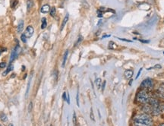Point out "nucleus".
Listing matches in <instances>:
<instances>
[{
	"mask_svg": "<svg viewBox=\"0 0 164 126\" xmlns=\"http://www.w3.org/2000/svg\"><path fill=\"white\" fill-rule=\"evenodd\" d=\"M153 119L148 114L143 113L137 115L134 118V125L135 126H153Z\"/></svg>",
	"mask_w": 164,
	"mask_h": 126,
	"instance_id": "1",
	"label": "nucleus"
},
{
	"mask_svg": "<svg viewBox=\"0 0 164 126\" xmlns=\"http://www.w3.org/2000/svg\"><path fill=\"white\" fill-rule=\"evenodd\" d=\"M136 99L141 103H147L150 99V97L145 90H141L137 94Z\"/></svg>",
	"mask_w": 164,
	"mask_h": 126,
	"instance_id": "2",
	"label": "nucleus"
},
{
	"mask_svg": "<svg viewBox=\"0 0 164 126\" xmlns=\"http://www.w3.org/2000/svg\"><path fill=\"white\" fill-rule=\"evenodd\" d=\"M140 87L142 88H152L154 87V81L150 77H147L141 82Z\"/></svg>",
	"mask_w": 164,
	"mask_h": 126,
	"instance_id": "3",
	"label": "nucleus"
},
{
	"mask_svg": "<svg viewBox=\"0 0 164 126\" xmlns=\"http://www.w3.org/2000/svg\"><path fill=\"white\" fill-rule=\"evenodd\" d=\"M18 50H19V46H18V45L16 46L12 50V53H11V55H10V59H9V63H10V64L17 58L18 55V52H19Z\"/></svg>",
	"mask_w": 164,
	"mask_h": 126,
	"instance_id": "4",
	"label": "nucleus"
},
{
	"mask_svg": "<svg viewBox=\"0 0 164 126\" xmlns=\"http://www.w3.org/2000/svg\"><path fill=\"white\" fill-rule=\"evenodd\" d=\"M33 33H34V30L32 26H28V27L26 28L25 32H24V35L26 36L27 38H30L33 36Z\"/></svg>",
	"mask_w": 164,
	"mask_h": 126,
	"instance_id": "5",
	"label": "nucleus"
},
{
	"mask_svg": "<svg viewBox=\"0 0 164 126\" xmlns=\"http://www.w3.org/2000/svg\"><path fill=\"white\" fill-rule=\"evenodd\" d=\"M124 75H125V77L127 79H131L133 76V75H134V72H133V70H131V69L126 70V71L125 72Z\"/></svg>",
	"mask_w": 164,
	"mask_h": 126,
	"instance_id": "6",
	"label": "nucleus"
},
{
	"mask_svg": "<svg viewBox=\"0 0 164 126\" xmlns=\"http://www.w3.org/2000/svg\"><path fill=\"white\" fill-rule=\"evenodd\" d=\"M23 29H24V21L21 20L19 21V24H18V27H17V31H18V34H21V33L23 31Z\"/></svg>",
	"mask_w": 164,
	"mask_h": 126,
	"instance_id": "7",
	"label": "nucleus"
},
{
	"mask_svg": "<svg viewBox=\"0 0 164 126\" xmlns=\"http://www.w3.org/2000/svg\"><path fill=\"white\" fill-rule=\"evenodd\" d=\"M50 11V7L49 5H44L40 9V12L42 13H48Z\"/></svg>",
	"mask_w": 164,
	"mask_h": 126,
	"instance_id": "8",
	"label": "nucleus"
},
{
	"mask_svg": "<svg viewBox=\"0 0 164 126\" xmlns=\"http://www.w3.org/2000/svg\"><path fill=\"white\" fill-rule=\"evenodd\" d=\"M68 14H67L66 15H65V17L64 18V19H63L62 24V26H61V29H60L61 31L63 30V28L65 27V24H67V22H68Z\"/></svg>",
	"mask_w": 164,
	"mask_h": 126,
	"instance_id": "9",
	"label": "nucleus"
},
{
	"mask_svg": "<svg viewBox=\"0 0 164 126\" xmlns=\"http://www.w3.org/2000/svg\"><path fill=\"white\" fill-rule=\"evenodd\" d=\"M68 50H66L65 54H64V56H63V61H62V66L63 68H64L65 65L67 58H68Z\"/></svg>",
	"mask_w": 164,
	"mask_h": 126,
	"instance_id": "10",
	"label": "nucleus"
},
{
	"mask_svg": "<svg viewBox=\"0 0 164 126\" xmlns=\"http://www.w3.org/2000/svg\"><path fill=\"white\" fill-rule=\"evenodd\" d=\"M41 23H42V24H41V29H45L47 26V22H46V18H43L42 19H41Z\"/></svg>",
	"mask_w": 164,
	"mask_h": 126,
	"instance_id": "11",
	"label": "nucleus"
},
{
	"mask_svg": "<svg viewBox=\"0 0 164 126\" xmlns=\"http://www.w3.org/2000/svg\"><path fill=\"white\" fill-rule=\"evenodd\" d=\"M12 69H13V66L10 64V65H9V67L7 68V69L5 70V72H4L2 73V75H3V76H5V75H7V74H9L11 71H12Z\"/></svg>",
	"mask_w": 164,
	"mask_h": 126,
	"instance_id": "12",
	"label": "nucleus"
},
{
	"mask_svg": "<svg viewBox=\"0 0 164 126\" xmlns=\"http://www.w3.org/2000/svg\"><path fill=\"white\" fill-rule=\"evenodd\" d=\"M108 48H109V49H110V50H114V49H115V48H116V44H115L113 41H110L109 43V46H108Z\"/></svg>",
	"mask_w": 164,
	"mask_h": 126,
	"instance_id": "13",
	"label": "nucleus"
},
{
	"mask_svg": "<svg viewBox=\"0 0 164 126\" xmlns=\"http://www.w3.org/2000/svg\"><path fill=\"white\" fill-rule=\"evenodd\" d=\"M50 15H51L52 17H54V16L55 15V14H56V9H55V7H53V8L50 9Z\"/></svg>",
	"mask_w": 164,
	"mask_h": 126,
	"instance_id": "14",
	"label": "nucleus"
},
{
	"mask_svg": "<svg viewBox=\"0 0 164 126\" xmlns=\"http://www.w3.org/2000/svg\"><path fill=\"white\" fill-rule=\"evenodd\" d=\"M18 5V0H12L11 1V7L12 9L15 8V6Z\"/></svg>",
	"mask_w": 164,
	"mask_h": 126,
	"instance_id": "15",
	"label": "nucleus"
},
{
	"mask_svg": "<svg viewBox=\"0 0 164 126\" xmlns=\"http://www.w3.org/2000/svg\"><path fill=\"white\" fill-rule=\"evenodd\" d=\"M101 84H102V81L100 78H96V87L98 88H100L101 87Z\"/></svg>",
	"mask_w": 164,
	"mask_h": 126,
	"instance_id": "16",
	"label": "nucleus"
},
{
	"mask_svg": "<svg viewBox=\"0 0 164 126\" xmlns=\"http://www.w3.org/2000/svg\"><path fill=\"white\" fill-rule=\"evenodd\" d=\"M0 118H1V120L3 121V122H6L7 121V116H5L4 113H1V115H0Z\"/></svg>",
	"mask_w": 164,
	"mask_h": 126,
	"instance_id": "17",
	"label": "nucleus"
},
{
	"mask_svg": "<svg viewBox=\"0 0 164 126\" xmlns=\"http://www.w3.org/2000/svg\"><path fill=\"white\" fill-rule=\"evenodd\" d=\"M73 123H74V126H76V125H77V118H76L75 112H74V114H73Z\"/></svg>",
	"mask_w": 164,
	"mask_h": 126,
	"instance_id": "18",
	"label": "nucleus"
},
{
	"mask_svg": "<svg viewBox=\"0 0 164 126\" xmlns=\"http://www.w3.org/2000/svg\"><path fill=\"white\" fill-rule=\"evenodd\" d=\"M26 36L24 35V34H22L21 36V41L23 42L24 43H27V40H26Z\"/></svg>",
	"mask_w": 164,
	"mask_h": 126,
	"instance_id": "19",
	"label": "nucleus"
},
{
	"mask_svg": "<svg viewBox=\"0 0 164 126\" xmlns=\"http://www.w3.org/2000/svg\"><path fill=\"white\" fill-rule=\"evenodd\" d=\"M33 5V2L31 1V0H28V2H27V9H31V7Z\"/></svg>",
	"mask_w": 164,
	"mask_h": 126,
	"instance_id": "20",
	"label": "nucleus"
},
{
	"mask_svg": "<svg viewBox=\"0 0 164 126\" xmlns=\"http://www.w3.org/2000/svg\"><path fill=\"white\" fill-rule=\"evenodd\" d=\"M76 101H77V106H79V94H78V90H77V92Z\"/></svg>",
	"mask_w": 164,
	"mask_h": 126,
	"instance_id": "21",
	"label": "nucleus"
},
{
	"mask_svg": "<svg viewBox=\"0 0 164 126\" xmlns=\"http://www.w3.org/2000/svg\"><path fill=\"white\" fill-rule=\"evenodd\" d=\"M103 12H101V11H100V9L97 10V16H98L99 18H102V17H103Z\"/></svg>",
	"mask_w": 164,
	"mask_h": 126,
	"instance_id": "22",
	"label": "nucleus"
},
{
	"mask_svg": "<svg viewBox=\"0 0 164 126\" xmlns=\"http://www.w3.org/2000/svg\"><path fill=\"white\" fill-rule=\"evenodd\" d=\"M32 108H33V103L31 102V103H30V104H29V106H28V112H31Z\"/></svg>",
	"mask_w": 164,
	"mask_h": 126,
	"instance_id": "23",
	"label": "nucleus"
},
{
	"mask_svg": "<svg viewBox=\"0 0 164 126\" xmlns=\"http://www.w3.org/2000/svg\"><path fill=\"white\" fill-rule=\"evenodd\" d=\"M159 90H160V91H161V94H164V83H163L161 86H160Z\"/></svg>",
	"mask_w": 164,
	"mask_h": 126,
	"instance_id": "24",
	"label": "nucleus"
},
{
	"mask_svg": "<svg viewBox=\"0 0 164 126\" xmlns=\"http://www.w3.org/2000/svg\"><path fill=\"white\" fill-rule=\"evenodd\" d=\"M142 70H143V68H141L139 69L138 72H137V76H136V77H135V79H137V78L139 77V76H140V75H141V72H142Z\"/></svg>",
	"mask_w": 164,
	"mask_h": 126,
	"instance_id": "25",
	"label": "nucleus"
},
{
	"mask_svg": "<svg viewBox=\"0 0 164 126\" xmlns=\"http://www.w3.org/2000/svg\"><path fill=\"white\" fill-rule=\"evenodd\" d=\"M91 118L93 121H95V118H94V112H93V109L91 108Z\"/></svg>",
	"mask_w": 164,
	"mask_h": 126,
	"instance_id": "26",
	"label": "nucleus"
},
{
	"mask_svg": "<svg viewBox=\"0 0 164 126\" xmlns=\"http://www.w3.org/2000/svg\"><path fill=\"white\" fill-rule=\"evenodd\" d=\"M82 40H83V37H82L81 36H79V38H78V40H77V43H75V46H77V44H79L81 41H82Z\"/></svg>",
	"mask_w": 164,
	"mask_h": 126,
	"instance_id": "27",
	"label": "nucleus"
},
{
	"mask_svg": "<svg viewBox=\"0 0 164 126\" xmlns=\"http://www.w3.org/2000/svg\"><path fill=\"white\" fill-rule=\"evenodd\" d=\"M62 98H63V99H64V100H65V101L67 100V93H65V92L63 93Z\"/></svg>",
	"mask_w": 164,
	"mask_h": 126,
	"instance_id": "28",
	"label": "nucleus"
},
{
	"mask_svg": "<svg viewBox=\"0 0 164 126\" xmlns=\"http://www.w3.org/2000/svg\"><path fill=\"white\" fill-rule=\"evenodd\" d=\"M5 66H6V64L5 62H1V63H0V68H5Z\"/></svg>",
	"mask_w": 164,
	"mask_h": 126,
	"instance_id": "29",
	"label": "nucleus"
},
{
	"mask_svg": "<svg viewBox=\"0 0 164 126\" xmlns=\"http://www.w3.org/2000/svg\"><path fill=\"white\" fill-rule=\"evenodd\" d=\"M66 102L68 103V104H70V97H69V94H68V93L67 94V100Z\"/></svg>",
	"mask_w": 164,
	"mask_h": 126,
	"instance_id": "30",
	"label": "nucleus"
},
{
	"mask_svg": "<svg viewBox=\"0 0 164 126\" xmlns=\"http://www.w3.org/2000/svg\"><path fill=\"white\" fill-rule=\"evenodd\" d=\"M106 81H103V85H102V91L104 90V89H105V86H106Z\"/></svg>",
	"mask_w": 164,
	"mask_h": 126,
	"instance_id": "31",
	"label": "nucleus"
},
{
	"mask_svg": "<svg viewBox=\"0 0 164 126\" xmlns=\"http://www.w3.org/2000/svg\"><path fill=\"white\" fill-rule=\"evenodd\" d=\"M118 39H119L120 40H122V41H125V42H132L131 40H125V39H124V38H118Z\"/></svg>",
	"mask_w": 164,
	"mask_h": 126,
	"instance_id": "32",
	"label": "nucleus"
},
{
	"mask_svg": "<svg viewBox=\"0 0 164 126\" xmlns=\"http://www.w3.org/2000/svg\"><path fill=\"white\" fill-rule=\"evenodd\" d=\"M140 41L141 43H148L150 42V40H140Z\"/></svg>",
	"mask_w": 164,
	"mask_h": 126,
	"instance_id": "33",
	"label": "nucleus"
},
{
	"mask_svg": "<svg viewBox=\"0 0 164 126\" xmlns=\"http://www.w3.org/2000/svg\"><path fill=\"white\" fill-rule=\"evenodd\" d=\"M154 68H161V65H155L154 67Z\"/></svg>",
	"mask_w": 164,
	"mask_h": 126,
	"instance_id": "34",
	"label": "nucleus"
},
{
	"mask_svg": "<svg viewBox=\"0 0 164 126\" xmlns=\"http://www.w3.org/2000/svg\"><path fill=\"white\" fill-rule=\"evenodd\" d=\"M110 36V35H105V36H103V37H102V39H104V38H106V37H109Z\"/></svg>",
	"mask_w": 164,
	"mask_h": 126,
	"instance_id": "35",
	"label": "nucleus"
},
{
	"mask_svg": "<svg viewBox=\"0 0 164 126\" xmlns=\"http://www.w3.org/2000/svg\"><path fill=\"white\" fill-rule=\"evenodd\" d=\"M132 80H130V82H129V85H130V86H131V85H132Z\"/></svg>",
	"mask_w": 164,
	"mask_h": 126,
	"instance_id": "36",
	"label": "nucleus"
},
{
	"mask_svg": "<svg viewBox=\"0 0 164 126\" xmlns=\"http://www.w3.org/2000/svg\"><path fill=\"white\" fill-rule=\"evenodd\" d=\"M159 126H164V123H163V124H161V125H159Z\"/></svg>",
	"mask_w": 164,
	"mask_h": 126,
	"instance_id": "37",
	"label": "nucleus"
},
{
	"mask_svg": "<svg viewBox=\"0 0 164 126\" xmlns=\"http://www.w3.org/2000/svg\"><path fill=\"white\" fill-rule=\"evenodd\" d=\"M9 126H14V125H12V124H10V125H9Z\"/></svg>",
	"mask_w": 164,
	"mask_h": 126,
	"instance_id": "38",
	"label": "nucleus"
},
{
	"mask_svg": "<svg viewBox=\"0 0 164 126\" xmlns=\"http://www.w3.org/2000/svg\"><path fill=\"white\" fill-rule=\"evenodd\" d=\"M1 52H2V51H1V50H0V54H1Z\"/></svg>",
	"mask_w": 164,
	"mask_h": 126,
	"instance_id": "39",
	"label": "nucleus"
},
{
	"mask_svg": "<svg viewBox=\"0 0 164 126\" xmlns=\"http://www.w3.org/2000/svg\"><path fill=\"white\" fill-rule=\"evenodd\" d=\"M163 111H164V106H163Z\"/></svg>",
	"mask_w": 164,
	"mask_h": 126,
	"instance_id": "40",
	"label": "nucleus"
},
{
	"mask_svg": "<svg viewBox=\"0 0 164 126\" xmlns=\"http://www.w3.org/2000/svg\"><path fill=\"white\" fill-rule=\"evenodd\" d=\"M50 126H52V125H50Z\"/></svg>",
	"mask_w": 164,
	"mask_h": 126,
	"instance_id": "41",
	"label": "nucleus"
},
{
	"mask_svg": "<svg viewBox=\"0 0 164 126\" xmlns=\"http://www.w3.org/2000/svg\"><path fill=\"white\" fill-rule=\"evenodd\" d=\"M0 126H2V125H0Z\"/></svg>",
	"mask_w": 164,
	"mask_h": 126,
	"instance_id": "42",
	"label": "nucleus"
},
{
	"mask_svg": "<svg viewBox=\"0 0 164 126\" xmlns=\"http://www.w3.org/2000/svg\"></svg>",
	"mask_w": 164,
	"mask_h": 126,
	"instance_id": "43",
	"label": "nucleus"
}]
</instances>
